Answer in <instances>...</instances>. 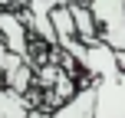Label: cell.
<instances>
[{
	"mask_svg": "<svg viewBox=\"0 0 125 118\" xmlns=\"http://www.w3.org/2000/svg\"><path fill=\"white\" fill-rule=\"evenodd\" d=\"M99 39L122 56L125 53V0H89Z\"/></svg>",
	"mask_w": 125,
	"mask_h": 118,
	"instance_id": "cell-1",
	"label": "cell"
},
{
	"mask_svg": "<svg viewBox=\"0 0 125 118\" xmlns=\"http://www.w3.org/2000/svg\"><path fill=\"white\" fill-rule=\"evenodd\" d=\"M95 118H125V69L95 79Z\"/></svg>",
	"mask_w": 125,
	"mask_h": 118,
	"instance_id": "cell-2",
	"label": "cell"
},
{
	"mask_svg": "<svg viewBox=\"0 0 125 118\" xmlns=\"http://www.w3.org/2000/svg\"><path fill=\"white\" fill-rule=\"evenodd\" d=\"M0 43L7 46V53H13V56H20L26 62V66H33V33L30 26H26L23 13L17 10H0Z\"/></svg>",
	"mask_w": 125,
	"mask_h": 118,
	"instance_id": "cell-3",
	"label": "cell"
},
{
	"mask_svg": "<svg viewBox=\"0 0 125 118\" xmlns=\"http://www.w3.org/2000/svg\"><path fill=\"white\" fill-rule=\"evenodd\" d=\"M59 7V0H26L23 7V20L30 26L33 36H40L46 46H56V33H53V10Z\"/></svg>",
	"mask_w": 125,
	"mask_h": 118,
	"instance_id": "cell-4",
	"label": "cell"
},
{
	"mask_svg": "<svg viewBox=\"0 0 125 118\" xmlns=\"http://www.w3.org/2000/svg\"><path fill=\"white\" fill-rule=\"evenodd\" d=\"M53 118H95V82H82L79 92L50 112Z\"/></svg>",
	"mask_w": 125,
	"mask_h": 118,
	"instance_id": "cell-5",
	"label": "cell"
},
{
	"mask_svg": "<svg viewBox=\"0 0 125 118\" xmlns=\"http://www.w3.org/2000/svg\"><path fill=\"white\" fill-rule=\"evenodd\" d=\"M69 10H73V20H76V39H79L82 46L102 43L99 30H95V20H92V13H89V0H86V3H73Z\"/></svg>",
	"mask_w": 125,
	"mask_h": 118,
	"instance_id": "cell-6",
	"label": "cell"
},
{
	"mask_svg": "<svg viewBox=\"0 0 125 118\" xmlns=\"http://www.w3.org/2000/svg\"><path fill=\"white\" fill-rule=\"evenodd\" d=\"M33 108H36L33 99L13 92V89H7L3 82H0V118H26Z\"/></svg>",
	"mask_w": 125,
	"mask_h": 118,
	"instance_id": "cell-7",
	"label": "cell"
},
{
	"mask_svg": "<svg viewBox=\"0 0 125 118\" xmlns=\"http://www.w3.org/2000/svg\"><path fill=\"white\" fill-rule=\"evenodd\" d=\"M50 20H53V33H56V46L76 39V20H73V10L69 7H56Z\"/></svg>",
	"mask_w": 125,
	"mask_h": 118,
	"instance_id": "cell-8",
	"label": "cell"
},
{
	"mask_svg": "<svg viewBox=\"0 0 125 118\" xmlns=\"http://www.w3.org/2000/svg\"><path fill=\"white\" fill-rule=\"evenodd\" d=\"M26 118H53V115H50V108H33Z\"/></svg>",
	"mask_w": 125,
	"mask_h": 118,
	"instance_id": "cell-9",
	"label": "cell"
},
{
	"mask_svg": "<svg viewBox=\"0 0 125 118\" xmlns=\"http://www.w3.org/2000/svg\"><path fill=\"white\" fill-rule=\"evenodd\" d=\"M119 62H122V69H125V53H122V56H119Z\"/></svg>",
	"mask_w": 125,
	"mask_h": 118,
	"instance_id": "cell-10",
	"label": "cell"
}]
</instances>
